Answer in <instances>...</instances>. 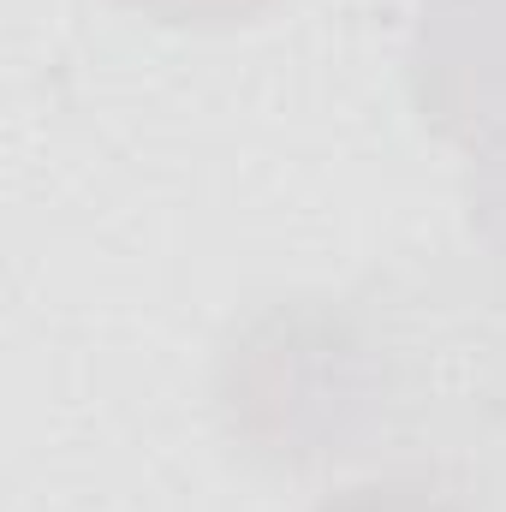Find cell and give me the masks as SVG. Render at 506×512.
Masks as SVG:
<instances>
[{
  "instance_id": "3957f363",
  "label": "cell",
  "mask_w": 506,
  "mask_h": 512,
  "mask_svg": "<svg viewBox=\"0 0 506 512\" xmlns=\"http://www.w3.org/2000/svg\"><path fill=\"white\" fill-rule=\"evenodd\" d=\"M131 6L155 12L161 24H239L268 0H131Z\"/></svg>"
},
{
  "instance_id": "7a4b0ae2",
  "label": "cell",
  "mask_w": 506,
  "mask_h": 512,
  "mask_svg": "<svg viewBox=\"0 0 506 512\" xmlns=\"http://www.w3.org/2000/svg\"><path fill=\"white\" fill-rule=\"evenodd\" d=\"M310 512H465L453 495H441L435 483L417 477H370V483H346L334 495H322Z\"/></svg>"
},
{
  "instance_id": "6da1fadb",
  "label": "cell",
  "mask_w": 506,
  "mask_h": 512,
  "mask_svg": "<svg viewBox=\"0 0 506 512\" xmlns=\"http://www.w3.org/2000/svg\"><path fill=\"white\" fill-rule=\"evenodd\" d=\"M411 90L423 120L459 143L471 227L506 262V0H423Z\"/></svg>"
}]
</instances>
